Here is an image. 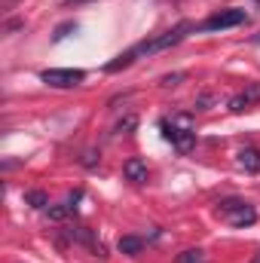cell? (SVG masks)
Segmentation results:
<instances>
[{"mask_svg": "<svg viewBox=\"0 0 260 263\" xmlns=\"http://www.w3.org/2000/svg\"><path fill=\"white\" fill-rule=\"evenodd\" d=\"M25 202H28L31 208H49V196H46L43 190H31V193L25 196Z\"/></svg>", "mask_w": 260, "mask_h": 263, "instance_id": "11", "label": "cell"}, {"mask_svg": "<svg viewBox=\"0 0 260 263\" xmlns=\"http://www.w3.org/2000/svg\"><path fill=\"white\" fill-rule=\"evenodd\" d=\"M159 129L165 135V141H172L181 153H190L196 144V132L193 129H181V126H175V123H169V120H162L159 123Z\"/></svg>", "mask_w": 260, "mask_h": 263, "instance_id": "5", "label": "cell"}, {"mask_svg": "<svg viewBox=\"0 0 260 263\" xmlns=\"http://www.w3.org/2000/svg\"><path fill=\"white\" fill-rule=\"evenodd\" d=\"M40 80L46 86H55V89H73L86 80V70H80V67H49V70L40 73Z\"/></svg>", "mask_w": 260, "mask_h": 263, "instance_id": "3", "label": "cell"}, {"mask_svg": "<svg viewBox=\"0 0 260 263\" xmlns=\"http://www.w3.org/2000/svg\"><path fill=\"white\" fill-rule=\"evenodd\" d=\"M239 165H242L245 172H257L260 168V150L257 147H242V150H239Z\"/></svg>", "mask_w": 260, "mask_h": 263, "instance_id": "8", "label": "cell"}, {"mask_svg": "<svg viewBox=\"0 0 260 263\" xmlns=\"http://www.w3.org/2000/svg\"><path fill=\"white\" fill-rule=\"evenodd\" d=\"M254 3H260V0H254Z\"/></svg>", "mask_w": 260, "mask_h": 263, "instance_id": "18", "label": "cell"}, {"mask_svg": "<svg viewBox=\"0 0 260 263\" xmlns=\"http://www.w3.org/2000/svg\"><path fill=\"white\" fill-rule=\"evenodd\" d=\"M123 175H126V181H132V184H144L150 172H147V162L144 159H129L123 165Z\"/></svg>", "mask_w": 260, "mask_h": 263, "instance_id": "7", "label": "cell"}, {"mask_svg": "<svg viewBox=\"0 0 260 263\" xmlns=\"http://www.w3.org/2000/svg\"><path fill=\"white\" fill-rule=\"evenodd\" d=\"M67 6H77V3H83V0H65Z\"/></svg>", "mask_w": 260, "mask_h": 263, "instance_id": "15", "label": "cell"}, {"mask_svg": "<svg viewBox=\"0 0 260 263\" xmlns=\"http://www.w3.org/2000/svg\"><path fill=\"white\" fill-rule=\"evenodd\" d=\"M184 80V73H169V77H162V86H178Z\"/></svg>", "mask_w": 260, "mask_h": 263, "instance_id": "13", "label": "cell"}, {"mask_svg": "<svg viewBox=\"0 0 260 263\" xmlns=\"http://www.w3.org/2000/svg\"><path fill=\"white\" fill-rule=\"evenodd\" d=\"M129 132V129H135V117H126V120H123V123H120V126H117V132Z\"/></svg>", "mask_w": 260, "mask_h": 263, "instance_id": "14", "label": "cell"}, {"mask_svg": "<svg viewBox=\"0 0 260 263\" xmlns=\"http://www.w3.org/2000/svg\"><path fill=\"white\" fill-rule=\"evenodd\" d=\"M70 31H77V25H73V22H65V25H59V28H55V37H52V40H55V43H62V40H65Z\"/></svg>", "mask_w": 260, "mask_h": 263, "instance_id": "12", "label": "cell"}, {"mask_svg": "<svg viewBox=\"0 0 260 263\" xmlns=\"http://www.w3.org/2000/svg\"><path fill=\"white\" fill-rule=\"evenodd\" d=\"M217 217L230 227H251L257 220V211L245 199H224V202H217Z\"/></svg>", "mask_w": 260, "mask_h": 263, "instance_id": "2", "label": "cell"}, {"mask_svg": "<svg viewBox=\"0 0 260 263\" xmlns=\"http://www.w3.org/2000/svg\"><path fill=\"white\" fill-rule=\"evenodd\" d=\"M254 101H260V83H251L245 92L233 95V98H230V110H233V114H242V110H245V107H251Z\"/></svg>", "mask_w": 260, "mask_h": 263, "instance_id": "6", "label": "cell"}, {"mask_svg": "<svg viewBox=\"0 0 260 263\" xmlns=\"http://www.w3.org/2000/svg\"><path fill=\"white\" fill-rule=\"evenodd\" d=\"M245 22H248L245 9H220V12L208 15L199 28L202 31H227V28H236V25H245Z\"/></svg>", "mask_w": 260, "mask_h": 263, "instance_id": "4", "label": "cell"}, {"mask_svg": "<svg viewBox=\"0 0 260 263\" xmlns=\"http://www.w3.org/2000/svg\"><path fill=\"white\" fill-rule=\"evenodd\" d=\"M251 263H260V251H257V254H254V257H251Z\"/></svg>", "mask_w": 260, "mask_h": 263, "instance_id": "16", "label": "cell"}, {"mask_svg": "<svg viewBox=\"0 0 260 263\" xmlns=\"http://www.w3.org/2000/svg\"><path fill=\"white\" fill-rule=\"evenodd\" d=\"M141 248H144V239H138V236H123V239H120V251L129 254V257L141 254Z\"/></svg>", "mask_w": 260, "mask_h": 263, "instance_id": "9", "label": "cell"}, {"mask_svg": "<svg viewBox=\"0 0 260 263\" xmlns=\"http://www.w3.org/2000/svg\"><path fill=\"white\" fill-rule=\"evenodd\" d=\"M190 31H196L193 22H181V25H175L172 31H165V34H159V37H153V40H144V43H138V46H132V59H138V55H156V52H162V49H172V46H178Z\"/></svg>", "mask_w": 260, "mask_h": 263, "instance_id": "1", "label": "cell"}, {"mask_svg": "<svg viewBox=\"0 0 260 263\" xmlns=\"http://www.w3.org/2000/svg\"><path fill=\"white\" fill-rule=\"evenodd\" d=\"M254 40H257V43H260V34H257V37H254Z\"/></svg>", "mask_w": 260, "mask_h": 263, "instance_id": "17", "label": "cell"}, {"mask_svg": "<svg viewBox=\"0 0 260 263\" xmlns=\"http://www.w3.org/2000/svg\"><path fill=\"white\" fill-rule=\"evenodd\" d=\"M175 263H208V257H205L202 248H187V251H181L175 257Z\"/></svg>", "mask_w": 260, "mask_h": 263, "instance_id": "10", "label": "cell"}]
</instances>
